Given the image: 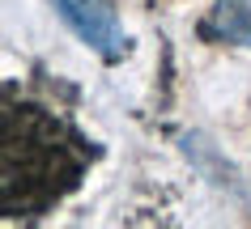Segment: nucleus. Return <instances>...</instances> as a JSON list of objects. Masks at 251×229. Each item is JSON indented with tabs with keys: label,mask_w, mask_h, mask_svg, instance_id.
<instances>
[{
	"label": "nucleus",
	"mask_w": 251,
	"mask_h": 229,
	"mask_svg": "<svg viewBox=\"0 0 251 229\" xmlns=\"http://www.w3.org/2000/svg\"><path fill=\"white\" fill-rule=\"evenodd\" d=\"M204 30L222 42L251 47V0H213Z\"/></svg>",
	"instance_id": "obj_2"
},
{
	"label": "nucleus",
	"mask_w": 251,
	"mask_h": 229,
	"mask_svg": "<svg viewBox=\"0 0 251 229\" xmlns=\"http://www.w3.org/2000/svg\"><path fill=\"white\" fill-rule=\"evenodd\" d=\"M51 4H55V13L64 17V26L102 60H119L128 51V34H124L115 9L106 0H51Z\"/></svg>",
	"instance_id": "obj_1"
}]
</instances>
